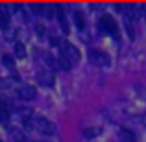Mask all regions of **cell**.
Listing matches in <instances>:
<instances>
[{"instance_id": "obj_9", "label": "cell", "mask_w": 146, "mask_h": 142, "mask_svg": "<svg viewBox=\"0 0 146 142\" xmlns=\"http://www.w3.org/2000/svg\"><path fill=\"white\" fill-rule=\"evenodd\" d=\"M7 26H9V13L4 6H0V28L6 30Z\"/></svg>"}, {"instance_id": "obj_4", "label": "cell", "mask_w": 146, "mask_h": 142, "mask_svg": "<svg viewBox=\"0 0 146 142\" xmlns=\"http://www.w3.org/2000/svg\"><path fill=\"white\" fill-rule=\"evenodd\" d=\"M100 26H102L104 32H106V33H111L115 39L118 37V26H117V22H115L113 17H109V15H104V17L100 18Z\"/></svg>"}, {"instance_id": "obj_11", "label": "cell", "mask_w": 146, "mask_h": 142, "mask_svg": "<svg viewBox=\"0 0 146 142\" xmlns=\"http://www.w3.org/2000/svg\"><path fill=\"white\" fill-rule=\"evenodd\" d=\"M15 111L19 113V116H21L22 120H28V118H33V113H32V109H28V107H15Z\"/></svg>"}, {"instance_id": "obj_19", "label": "cell", "mask_w": 146, "mask_h": 142, "mask_svg": "<svg viewBox=\"0 0 146 142\" xmlns=\"http://www.w3.org/2000/svg\"><path fill=\"white\" fill-rule=\"evenodd\" d=\"M0 122H2L4 125L9 124V111H7V109H2V111H0Z\"/></svg>"}, {"instance_id": "obj_16", "label": "cell", "mask_w": 146, "mask_h": 142, "mask_svg": "<svg viewBox=\"0 0 146 142\" xmlns=\"http://www.w3.org/2000/svg\"><path fill=\"white\" fill-rule=\"evenodd\" d=\"M100 133H102V129H100V127H89V129L83 131V135H85L87 139H94V137H98Z\"/></svg>"}, {"instance_id": "obj_13", "label": "cell", "mask_w": 146, "mask_h": 142, "mask_svg": "<svg viewBox=\"0 0 146 142\" xmlns=\"http://www.w3.org/2000/svg\"><path fill=\"white\" fill-rule=\"evenodd\" d=\"M120 139L122 142H135V135L128 129H120Z\"/></svg>"}, {"instance_id": "obj_12", "label": "cell", "mask_w": 146, "mask_h": 142, "mask_svg": "<svg viewBox=\"0 0 146 142\" xmlns=\"http://www.w3.org/2000/svg\"><path fill=\"white\" fill-rule=\"evenodd\" d=\"M57 65H59V68H63V70H70V68H72V63L63 55V53L57 57Z\"/></svg>"}, {"instance_id": "obj_1", "label": "cell", "mask_w": 146, "mask_h": 142, "mask_svg": "<svg viewBox=\"0 0 146 142\" xmlns=\"http://www.w3.org/2000/svg\"><path fill=\"white\" fill-rule=\"evenodd\" d=\"M33 125H35V129L39 133H43V135H54V133H56L54 122H50L48 118H44V116H35V114H33Z\"/></svg>"}, {"instance_id": "obj_2", "label": "cell", "mask_w": 146, "mask_h": 142, "mask_svg": "<svg viewBox=\"0 0 146 142\" xmlns=\"http://www.w3.org/2000/svg\"><path fill=\"white\" fill-rule=\"evenodd\" d=\"M87 57H89V61H91L93 65H96V67H107V65L111 63L109 53L102 52V50H89Z\"/></svg>"}, {"instance_id": "obj_6", "label": "cell", "mask_w": 146, "mask_h": 142, "mask_svg": "<svg viewBox=\"0 0 146 142\" xmlns=\"http://www.w3.org/2000/svg\"><path fill=\"white\" fill-rule=\"evenodd\" d=\"M30 7H32L33 13L43 15V17H52V13H54L52 6H48V4H32Z\"/></svg>"}, {"instance_id": "obj_3", "label": "cell", "mask_w": 146, "mask_h": 142, "mask_svg": "<svg viewBox=\"0 0 146 142\" xmlns=\"http://www.w3.org/2000/svg\"><path fill=\"white\" fill-rule=\"evenodd\" d=\"M59 46H61V53H63L70 63H78L80 61V50L76 48L72 43H67V41H65V43L59 44Z\"/></svg>"}, {"instance_id": "obj_8", "label": "cell", "mask_w": 146, "mask_h": 142, "mask_svg": "<svg viewBox=\"0 0 146 142\" xmlns=\"http://www.w3.org/2000/svg\"><path fill=\"white\" fill-rule=\"evenodd\" d=\"M37 79H39V83H41L43 87H52V85H54V76L50 74V72L41 70L39 74H37Z\"/></svg>"}, {"instance_id": "obj_17", "label": "cell", "mask_w": 146, "mask_h": 142, "mask_svg": "<svg viewBox=\"0 0 146 142\" xmlns=\"http://www.w3.org/2000/svg\"><path fill=\"white\" fill-rule=\"evenodd\" d=\"M13 79H9V78H0V90H7V89H11L13 87Z\"/></svg>"}, {"instance_id": "obj_15", "label": "cell", "mask_w": 146, "mask_h": 142, "mask_svg": "<svg viewBox=\"0 0 146 142\" xmlns=\"http://www.w3.org/2000/svg\"><path fill=\"white\" fill-rule=\"evenodd\" d=\"M2 65L6 68H13L15 67V59L11 55H7V53H2Z\"/></svg>"}, {"instance_id": "obj_18", "label": "cell", "mask_w": 146, "mask_h": 142, "mask_svg": "<svg viewBox=\"0 0 146 142\" xmlns=\"http://www.w3.org/2000/svg\"><path fill=\"white\" fill-rule=\"evenodd\" d=\"M44 61H46V65L50 68H59V65H57V59H54L52 53H44Z\"/></svg>"}, {"instance_id": "obj_20", "label": "cell", "mask_w": 146, "mask_h": 142, "mask_svg": "<svg viewBox=\"0 0 146 142\" xmlns=\"http://www.w3.org/2000/svg\"><path fill=\"white\" fill-rule=\"evenodd\" d=\"M37 33H39V35H41V37H43V35H44V28H43V26H41V24H39V26H37Z\"/></svg>"}, {"instance_id": "obj_10", "label": "cell", "mask_w": 146, "mask_h": 142, "mask_svg": "<svg viewBox=\"0 0 146 142\" xmlns=\"http://www.w3.org/2000/svg\"><path fill=\"white\" fill-rule=\"evenodd\" d=\"M72 18H74V24H76V28H78V30L85 28V18H83L82 11H74V13H72Z\"/></svg>"}, {"instance_id": "obj_14", "label": "cell", "mask_w": 146, "mask_h": 142, "mask_svg": "<svg viewBox=\"0 0 146 142\" xmlns=\"http://www.w3.org/2000/svg\"><path fill=\"white\" fill-rule=\"evenodd\" d=\"M15 55L19 57V59H22V57H26V48L22 43H15Z\"/></svg>"}, {"instance_id": "obj_5", "label": "cell", "mask_w": 146, "mask_h": 142, "mask_svg": "<svg viewBox=\"0 0 146 142\" xmlns=\"http://www.w3.org/2000/svg\"><path fill=\"white\" fill-rule=\"evenodd\" d=\"M17 96L21 100H33L37 96V90H35V87H32V85H21L19 90H17Z\"/></svg>"}, {"instance_id": "obj_21", "label": "cell", "mask_w": 146, "mask_h": 142, "mask_svg": "<svg viewBox=\"0 0 146 142\" xmlns=\"http://www.w3.org/2000/svg\"><path fill=\"white\" fill-rule=\"evenodd\" d=\"M0 142H2V140H0Z\"/></svg>"}, {"instance_id": "obj_7", "label": "cell", "mask_w": 146, "mask_h": 142, "mask_svg": "<svg viewBox=\"0 0 146 142\" xmlns=\"http://www.w3.org/2000/svg\"><path fill=\"white\" fill-rule=\"evenodd\" d=\"M54 9H56V15H57V20H59V26L63 28V33H68L70 32V28H68V22H67V17H65V11L61 6H54Z\"/></svg>"}]
</instances>
